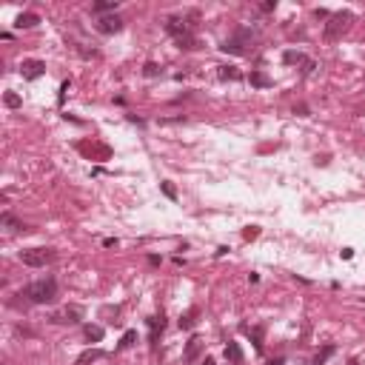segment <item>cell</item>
I'll return each instance as SVG.
<instances>
[{
  "label": "cell",
  "instance_id": "obj_1",
  "mask_svg": "<svg viewBox=\"0 0 365 365\" xmlns=\"http://www.w3.org/2000/svg\"><path fill=\"white\" fill-rule=\"evenodd\" d=\"M20 297H29L34 305L55 303V297H57V283H55V277H46V280H37V283L26 285V291H23Z\"/></svg>",
  "mask_w": 365,
  "mask_h": 365
},
{
  "label": "cell",
  "instance_id": "obj_2",
  "mask_svg": "<svg viewBox=\"0 0 365 365\" xmlns=\"http://www.w3.org/2000/svg\"><path fill=\"white\" fill-rule=\"evenodd\" d=\"M351 23H354L351 11H337V14H331L328 23H325V40H340L342 34L351 29Z\"/></svg>",
  "mask_w": 365,
  "mask_h": 365
},
{
  "label": "cell",
  "instance_id": "obj_3",
  "mask_svg": "<svg viewBox=\"0 0 365 365\" xmlns=\"http://www.w3.org/2000/svg\"><path fill=\"white\" fill-rule=\"evenodd\" d=\"M55 260V248H26L20 251V262L29 268H43Z\"/></svg>",
  "mask_w": 365,
  "mask_h": 365
},
{
  "label": "cell",
  "instance_id": "obj_4",
  "mask_svg": "<svg viewBox=\"0 0 365 365\" xmlns=\"http://www.w3.org/2000/svg\"><path fill=\"white\" fill-rule=\"evenodd\" d=\"M251 40H254V34H251L248 29H240V32L234 34V37H228L220 49H223V52H231V55H248Z\"/></svg>",
  "mask_w": 365,
  "mask_h": 365
},
{
  "label": "cell",
  "instance_id": "obj_5",
  "mask_svg": "<svg viewBox=\"0 0 365 365\" xmlns=\"http://www.w3.org/2000/svg\"><path fill=\"white\" fill-rule=\"evenodd\" d=\"M83 319V308L80 305H66L63 311H57V314H52V322H60V325H74V322H80Z\"/></svg>",
  "mask_w": 365,
  "mask_h": 365
},
{
  "label": "cell",
  "instance_id": "obj_6",
  "mask_svg": "<svg viewBox=\"0 0 365 365\" xmlns=\"http://www.w3.org/2000/svg\"><path fill=\"white\" fill-rule=\"evenodd\" d=\"M203 348H205L203 337H191V340L185 342V351H182V363H185V365L197 363V357L203 354Z\"/></svg>",
  "mask_w": 365,
  "mask_h": 365
},
{
  "label": "cell",
  "instance_id": "obj_7",
  "mask_svg": "<svg viewBox=\"0 0 365 365\" xmlns=\"http://www.w3.org/2000/svg\"><path fill=\"white\" fill-rule=\"evenodd\" d=\"M20 71H23V77L26 80H37V77H43L46 74V63L43 60H23Z\"/></svg>",
  "mask_w": 365,
  "mask_h": 365
},
{
  "label": "cell",
  "instance_id": "obj_8",
  "mask_svg": "<svg viewBox=\"0 0 365 365\" xmlns=\"http://www.w3.org/2000/svg\"><path fill=\"white\" fill-rule=\"evenodd\" d=\"M123 29V20L117 17V14H112V17H100L97 20V32L100 34H117Z\"/></svg>",
  "mask_w": 365,
  "mask_h": 365
},
{
  "label": "cell",
  "instance_id": "obj_9",
  "mask_svg": "<svg viewBox=\"0 0 365 365\" xmlns=\"http://www.w3.org/2000/svg\"><path fill=\"white\" fill-rule=\"evenodd\" d=\"M223 354H226V360H228L231 365H240V363H243V348H240L237 342H228Z\"/></svg>",
  "mask_w": 365,
  "mask_h": 365
},
{
  "label": "cell",
  "instance_id": "obj_10",
  "mask_svg": "<svg viewBox=\"0 0 365 365\" xmlns=\"http://www.w3.org/2000/svg\"><path fill=\"white\" fill-rule=\"evenodd\" d=\"M103 354H106L103 348H89V351H83V354H80V357H77V363H74V365H89V363H94V360H100Z\"/></svg>",
  "mask_w": 365,
  "mask_h": 365
},
{
  "label": "cell",
  "instance_id": "obj_11",
  "mask_svg": "<svg viewBox=\"0 0 365 365\" xmlns=\"http://www.w3.org/2000/svg\"><path fill=\"white\" fill-rule=\"evenodd\" d=\"M37 23H40V17H37L34 11H26V14H20V17L14 20V26H17V29H32Z\"/></svg>",
  "mask_w": 365,
  "mask_h": 365
},
{
  "label": "cell",
  "instance_id": "obj_12",
  "mask_svg": "<svg viewBox=\"0 0 365 365\" xmlns=\"http://www.w3.org/2000/svg\"><path fill=\"white\" fill-rule=\"evenodd\" d=\"M80 151H86L89 157H94V154H97L100 160H106L109 154H112V151H109V146H86V143H80Z\"/></svg>",
  "mask_w": 365,
  "mask_h": 365
},
{
  "label": "cell",
  "instance_id": "obj_13",
  "mask_svg": "<svg viewBox=\"0 0 365 365\" xmlns=\"http://www.w3.org/2000/svg\"><path fill=\"white\" fill-rule=\"evenodd\" d=\"M0 223H3L6 228H11V231H29V228L23 226V223H20V220H17L14 214H9V211H6V214L0 217Z\"/></svg>",
  "mask_w": 365,
  "mask_h": 365
},
{
  "label": "cell",
  "instance_id": "obj_14",
  "mask_svg": "<svg viewBox=\"0 0 365 365\" xmlns=\"http://www.w3.org/2000/svg\"><path fill=\"white\" fill-rule=\"evenodd\" d=\"M197 317H200V308H191L180 317V328H194L197 325Z\"/></svg>",
  "mask_w": 365,
  "mask_h": 365
},
{
  "label": "cell",
  "instance_id": "obj_15",
  "mask_svg": "<svg viewBox=\"0 0 365 365\" xmlns=\"http://www.w3.org/2000/svg\"><path fill=\"white\" fill-rule=\"evenodd\" d=\"M166 328V319H163V314L160 317H148V331H151V342L157 340V334Z\"/></svg>",
  "mask_w": 365,
  "mask_h": 365
},
{
  "label": "cell",
  "instance_id": "obj_16",
  "mask_svg": "<svg viewBox=\"0 0 365 365\" xmlns=\"http://www.w3.org/2000/svg\"><path fill=\"white\" fill-rule=\"evenodd\" d=\"M274 80L268 74H262V71H251V86H257V89H268Z\"/></svg>",
  "mask_w": 365,
  "mask_h": 365
},
{
  "label": "cell",
  "instance_id": "obj_17",
  "mask_svg": "<svg viewBox=\"0 0 365 365\" xmlns=\"http://www.w3.org/2000/svg\"><path fill=\"white\" fill-rule=\"evenodd\" d=\"M197 37L194 34H182V37H177V49H185V52H191V49H197Z\"/></svg>",
  "mask_w": 365,
  "mask_h": 365
},
{
  "label": "cell",
  "instance_id": "obj_18",
  "mask_svg": "<svg viewBox=\"0 0 365 365\" xmlns=\"http://www.w3.org/2000/svg\"><path fill=\"white\" fill-rule=\"evenodd\" d=\"M217 77L220 80H240L243 74H240L234 66H220V71H217Z\"/></svg>",
  "mask_w": 365,
  "mask_h": 365
},
{
  "label": "cell",
  "instance_id": "obj_19",
  "mask_svg": "<svg viewBox=\"0 0 365 365\" xmlns=\"http://www.w3.org/2000/svg\"><path fill=\"white\" fill-rule=\"evenodd\" d=\"M134 342H137V331H125L123 340L117 342V351H125V348H131Z\"/></svg>",
  "mask_w": 365,
  "mask_h": 365
},
{
  "label": "cell",
  "instance_id": "obj_20",
  "mask_svg": "<svg viewBox=\"0 0 365 365\" xmlns=\"http://www.w3.org/2000/svg\"><path fill=\"white\" fill-rule=\"evenodd\" d=\"M334 351H337L334 345H325V348H322V351H319L317 357H314V365H325V363H328V357H331Z\"/></svg>",
  "mask_w": 365,
  "mask_h": 365
},
{
  "label": "cell",
  "instance_id": "obj_21",
  "mask_svg": "<svg viewBox=\"0 0 365 365\" xmlns=\"http://www.w3.org/2000/svg\"><path fill=\"white\" fill-rule=\"evenodd\" d=\"M86 337H89L91 342H100L103 340V328L100 325H86Z\"/></svg>",
  "mask_w": 365,
  "mask_h": 365
},
{
  "label": "cell",
  "instance_id": "obj_22",
  "mask_svg": "<svg viewBox=\"0 0 365 365\" xmlns=\"http://www.w3.org/2000/svg\"><path fill=\"white\" fill-rule=\"evenodd\" d=\"M117 9V0H106V3H94V6H91V11H97V14H100V11H114Z\"/></svg>",
  "mask_w": 365,
  "mask_h": 365
},
{
  "label": "cell",
  "instance_id": "obj_23",
  "mask_svg": "<svg viewBox=\"0 0 365 365\" xmlns=\"http://www.w3.org/2000/svg\"><path fill=\"white\" fill-rule=\"evenodd\" d=\"M283 60L285 63H300V66H303V63H305V55H300V52H285Z\"/></svg>",
  "mask_w": 365,
  "mask_h": 365
},
{
  "label": "cell",
  "instance_id": "obj_24",
  "mask_svg": "<svg viewBox=\"0 0 365 365\" xmlns=\"http://www.w3.org/2000/svg\"><path fill=\"white\" fill-rule=\"evenodd\" d=\"M160 188H163V194H166L169 200H177V188H174V185H171L169 180H163V182H160Z\"/></svg>",
  "mask_w": 365,
  "mask_h": 365
},
{
  "label": "cell",
  "instance_id": "obj_25",
  "mask_svg": "<svg viewBox=\"0 0 365 365\" xmlns=\"http://www.w3.org/2000/svg\"><path fill=\"white\" fill-rule=\"evenodd\" d=\"M3 100H6V106H9V109H17V106H20V94L6 91V97H3Z\"/></svg>",
  "mask_w": 365,
  "mask_h": 365
},
{
  "label": "cell",
  "instance_id": "obj_26",
  "mask_svg": "<svg viewBox=\"0 0 365 365\" xmlns=\"http://www.w3.org/2000/svg\"><path fill=\"white\" fill-rule=\"evenodd\" d=\"M143 74H146V77H157L160 66H157V63H146V66H143Z\"/></svg>",
  "mask_w": 365,
  "mask_h": 365
},
{
  "label": "cell",
  "instance_id": "obj_27",
  "mask_svg": "<svg viewBox=\"0 0 365 365\" xmlns=\"http://www.w3.org/2000/svg\"><path fill=\"white\" fill-rule=\"evenodd\" d=\"M251 340H254V345H257V351H262V328L251 331Z\"/></svg>",
  "mask_w": 365,
  "mask_h": 365
},
{
  "label": "cell",
  "instance_id": "obj_28",
  "mask_svg": "<svg viewBox=\"0 0 365 365\" xmlns=\"http://www.w3.org/2000/svg\"><path fill=\"white\" fill-rule=\"evenodd\" d=\"M257 234H260V228H257V226H248L245 231H243V237H245V240H254Z\"/></svg>",
  "mask_w": 365,
  "mask_h": 365
},
{
  "label": "cell",
  "instance_id": "obj_29",
  "mask_svg": "<svg viewBox=\"0 0 365 365\" xmlns=\"http://www.w3.org/2000/svg\"><path fill=\"white\" fill-rule=\"evenodd\" d=\"M314 68H317V66H314V60H308V57H305V63H303V68H300V71H303V74H311Z\"/></svg>",
  "mask_w": 365,
  "mask_h": 365
},
{
  "label": "cell",
  "instance_id": "obj_30",
  "mask_svg": "<svg viewBox=\"0 0 365 365\" xmlns=\"http://www.w3.org/2000/svg\"><path fill=\"white\" fill-rule=\"evenodd\" d=\"M66 91H68V80L60 86V94H57V103H60V106H63V100H66Z\"/></svg>",
  "mask_w": 365,
  "mask_h": 365
},
{
  "label": "cell",
  "instance_id": "obj_31",
  "mask_svg": "<svg viewBox=\"0 0 365 365\" xmlns=\"http://www.w3.org/2000/svg\"><path fill=\"white\" fill-rule=\"evenodd\" d=\"M274 6H277V3H274V0H268V3H262L260 9H262V11H274Z\"/></svg>",
  "mask_w": 365,
  "mask_h": 365
},
{
  "label": "cell",
  "instance_id": "obj_32",
  "mask_svg": "<svg viewBox=\"0 0 365 365\" xmlns=\"http://www.w3.org/2000/svg\"><path fill=\"white\" fill-rule=\"evenodd\" d=\"M203 365H214V360H211V357H205V363Z\"/></svg>",
  "mask_w": 365,
  "mask_h": 365
},
{
  "label": "cell",
  "instance_id": "obj_33",
  "mask_svg": "<svg viewBox=\"0 0 365 365\" xmlns=\"http://www.w3.org/2000/svg\"><path fill=\"white\" fill-rule=\"evenodd\" d=\"M268 365H283V360H271V363H268Z\"/></svg>",
  "mask_w": 365,
  "mask_h": 365
},
{
  "label": "cell",
  "instance_id": "obj_34",
  "mask_svg": "<svg viewBox=\"0 0 365 365\" xmlns=\"http://www.w3.org/2000/svg\"><path fill=\"white\" fill-rule=\"evenodd\" d=\"M228 365H231V363H228Z\"/></svg>",
  "mask_w": 365,
  "mask_h": 365
}]
</instances>
